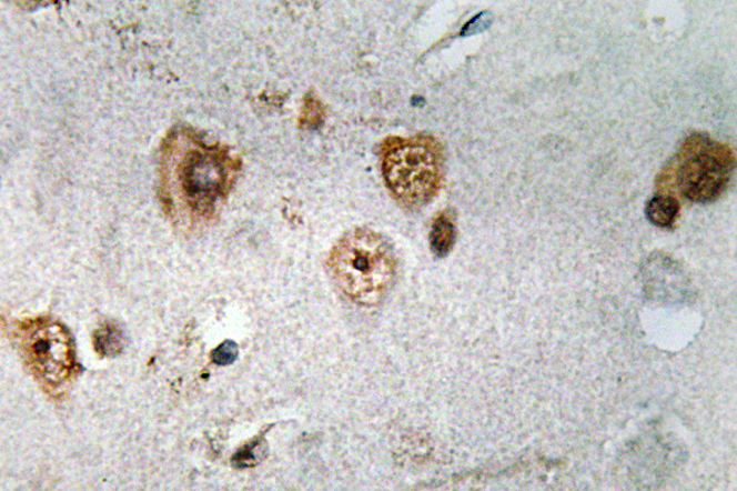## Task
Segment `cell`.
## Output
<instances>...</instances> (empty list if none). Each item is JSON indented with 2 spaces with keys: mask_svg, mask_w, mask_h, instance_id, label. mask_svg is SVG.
<instances>
[{
  "mask_svg": "<svg viewBox=\"0 0 737 491\" xmlns=\"http://www.w3.org/2000/svg\"><path fill=\"white\" fill-rule=\"evenodd\" d=\"M329 268L336 285L361 307H375L393 288L396 257L388 241L368 229H355L332 249Z\"/></svg>",
  "mask_w": 737,
  "mask_h": 491,
  "instance_id": "cell-1",
  "label": "cell"
},
{
  "mask_svg": "<svg viewBox=\"0 0 737 491\" xmlns=\"http://www.w3.org/2000/svg\"><path fill=\"white\" fill-rule=\"evenodd\" d=\"M382 162L387 189L403 206L422 207L440 192L444 177V158L435 139H387Z\"/></svg>",
  "mask_w": 737,
  "mask_h": 491,
  "instance_id": "cell-2",
  "label": "cell"
},
{
  "mask_svg": "<svg viewBox=\"0 0 737 491\" xmlns=\"http://www.w3.org/2000/svg\"><path fill=\"white\" fill-rule=\"evenodd\" d=\"M735 169L733 150L710 137L695 133L685 140L659 182L674 180L686 200L708 204L727 191Z\"/></svg>",
  "mask_w": 737,
  "mask_h": 491,
  "instance_id": "cell-3",
  "label": "cell"
},
{
  "mask_svg": "<svg viewBox=\"0 0 737 491\" xmlns=\"http://www.w3.org/2000/svg\"><path fill=\"white\" fill-rule=\"evenodd\" d=\"M21 347L34 375L51 385L72 377L75 350L71 334L51 321H34L21 331Z\"/></svg>",
  "mask_w": 737,
  "mask_h": 491,
  "instance_id": "cell-4",
  "label": "cell"
},
{
  "mask_svg": "<svg viewBox=\"0 0 737 491\" xmlns=\"http://www.w3.org/2000/svg\"><path fill=\"white\" fill-rule=\"evenodd\" d=\"M180 167L181 189L186 194L191 206L195 209H206L213 206L229 180L230 162L222 151L210 149H194L183 158Z\"/></svg>",
  "mask_w": 737,
  "mask_h": 491,
  "instance_id": "cell-5",
  "label": "cell"
},
{
  "mask_svg": "<svg viewBox=\"0 0 737 491\" xmlns=\"http://www.w3.org/2000/svg\"><path fill=\"white\" fill-rule=\"evenodd\" d=\"M679 210L682 207L675 197L658 194L648 202L645 214L653 226L667 229L675 226Z\"/></svg>",
  "mask_w": 737,
  "mask_h": 491,
  "instance_id": "cell-6",
  "label": "cell"
},
{
  "mask_svg": "<svg viewBox=\"0 0 737 491\" xmlns=\"http://www.w3.org/2000/svg\"><path fill=\"white\" fill-rule=\"evenodd\" d=\"M455 241V218L452 212L446 210L434 220L431 232L432 250L437 257H445L453 250Z\"/></svg>",
  "mask_w": 737,
  "mask_h": 491,
  "instance_id": "cell-7",
  "label": "cell"
},
{
  "mask_svg": "<svg viewBox=\"0 0 737 491\" xmlns=\"http://www.w3.org/2000/svg\"><path fill=\"white\" fill-rule=\"evenodd\" d=\"M94 344L101 355H118L124 348V333L118 324L112 322L102 324L95 332Z\"/></svg>",
  "mask_w": 737,
  "mask_h": 491,
  "instance_id": "cell-8",
  "label": "cell"
},
{
  "mask_svg": "<svg viewBox=\"0 0 737 491\" xmlns=\"http://www.w3.org/2000/svg\"><path fill=\"white\" fill-rule=\"evenodd\" d=\"M262 443L261 439L248 443V445L235 453L233 463L239 469H246V467L258 464L262 460Z\"/></svg>",
  "mask_w": 737,
  "mask_h": 491,
  "instance_id": "cell-9",
  "label": "cell"
},
{
  "mask_svg": "<svg viewBox=\"0 0 737 491\" xmlns=\"http://www.w3.org/2000/svg\"><path fill=\"white\" fill-rule=\"evenodd\" d=\"M239 348L233 341H225L213 350L212 360L219 367L232 365L238 359Z\"/></svg>",
  "mask_w": 737,
  "mask_h": 491,
  "instance_id": "cell-10",
  "label": "cell"
}]
</instances>
